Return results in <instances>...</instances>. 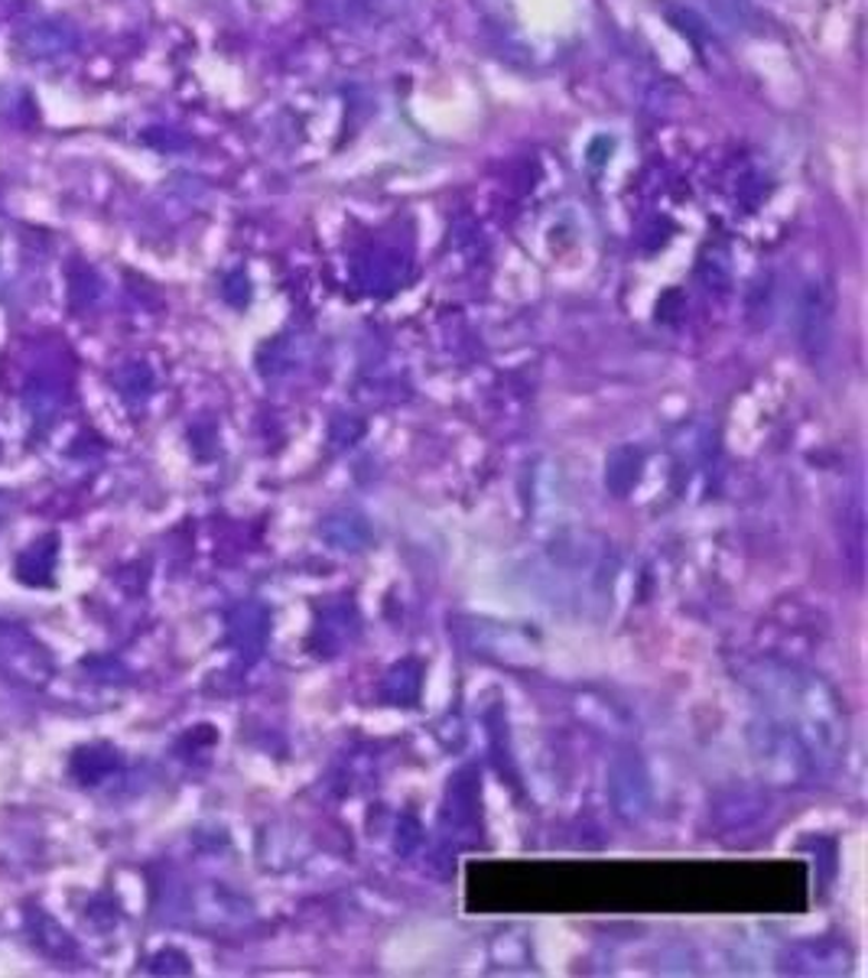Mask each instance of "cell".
Segmentation results:
<instances>
[{
  "label": "cell",
  "instance_id": "obj_2",
  "mask_svg": "<svg viewBox=\"0 0 868 978\" xmlns=\"http://www.w3.org/2000/svg\"><path fill=\"white\" fill-rule=\"evenodd\" d=\"M56 537L49 533L43 540H37L27 553L17 559V576L27 582V586H49L52 579V569H56Z\"/></svg>",
  "mask_w": 868,
  "mask_h": 978
},
{
  "label": "cell",
  "instance_id": "obj_1",
  "mask_svg": "<svg viewBox=\"0 0 868 978\" xmlns=\"http://www.w3.org/2000/svg\"><path fill=\"white\" fill-rule=\"evenodd\" d=\"M17 46L30 59H56V56H66L76 49V33L59 20H40L17 37Z\"/></svg>",
  "mask_w": 868,
  "mask_h": 978
},
{
  "label": "cell",
  "instance_id": "obj_4",
  "mask_svg": "<svg viewBox=\"0 0 868 978\" xmlns=\"http://www.w3.org/2000/svg\"><path fill=\"white\" fill-rule=\"evenodd\" d=\"M30 936H33V942L43 949L46 956H52V959H62L69 952V936L62 934V927L56 920H49L40 910L30 914Z\"/></svg>",
  "mask_w": 868,
  "mask_h": 978
},
{
  "label": "cell",
  "instance_id": "obj_3",
  "mask_svg": "<svg viewBox=\"0 0 868 978\" xmlns=\"http://www.w3.org/2000/svg\"><path fill=\"white\" fill-rule=\"evenodd\" d=\"M319 13L332 23H368L378 20L381 0H319Z\"/></svg>",
  "mask_w": 868,
  "mask_h": 978
}]
</instances>
